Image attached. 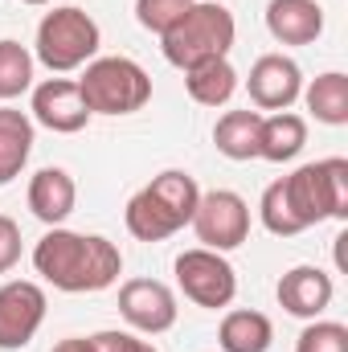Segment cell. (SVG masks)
Segmentation results:
<instances>
[{"label":"cell","instance_id":"cell-2","mask_svg":"<svg viewBox=\"0 0 348 352\" xmlns=\"http://www.w3.org/2000/svg\"><path fill=\"white\" fill-rule=\"evenodd\" d=\"M197 201H201L197 180L188 173H180V168H168V173H160L152 184H144L127 201L123 221H127L131 238H140V242H164V238H173L176 230H184L193 221Z\"/></svg>","mask_w":348,"mask_h":352},{"label":"cell","instance_id":"cell-16","mask_svg":"<svg viewBox=\"0 0 348 352\" xmlns=\"http://www.w3.org/2000/svg\"><path fill=\"white\" fill-rule=\"evenodd\" d=\"M307 144V123L303 115L295 111H274V115H262V131H259V156L270 164H283V160H295Z\"/></svg>","mask_w":348,"mask_h":352},{"label":"cell","instance_id":"cell-27","mask_svg":"<svg viewBox=\"0 0 348 352\" xmlns=\"http://www.w3.org/2000/svg\"><path fill=\"white\" fill-rule=\"evenodd\" d=\"M54 352H94V340H87V336H70V340L54 344Z\"/></svg>","mask_w":348,"mask_h":352},{"label":"cell","instance_id":"cell-8","mask_svg":"<svg viewBox=\"0 0 348 352\" xmlns=\"http://www.w3.org/2000/svg\"><path fill=\"white\" fill-rule=\"evenodd\" d=\"M176 283H180L184 299H193L197 307H209V311L230 307L234 295H238V274H234V266L226 263V254L205 250V246L184 250V254L176 258Z\"/></svg>","mask_w":348,"mask_h":352},{"label":"cell","instance_id":"cell-23","mask_svg":"<svg viewBox=\"0 0 348 352\" xmlns=\"http://www.w3.org/2000/svg\"><path fill=\"white\" fill-rule=\"evenodd\" d=\"M295 352H348V328L332 320H316L299 332Z\"/></svg>","mask_w":348,"mask_h":352},{"label":"cell","instance_id":"cell-13","mask_svg":"<svg viewBox=\"0 0 348 352\" xmlns=\"http://www.w3.org/2000/svg\"><path fill=\"white\" fill-rule=\"evenodd\" d=\"M336 287H332V274H324L320 266H295L279 278V303L283 311L299 316V320H316L328 311Z\"/></svg>","mask_w":348,"mask_h":352},{"label":"cell","instance_id":"cell-26","mask_svg":"<svg viewBox=\"0 0 348 352\" xmlns=\"http://www.w3.org/2000/svg\"><path fill=\"white\" fill-rule=\"evenodd\" d=\"M90 340H94V352H160V349H152L148 340H135L131 332H98Z\"/></svg>","mask_w":348,"mask_h":352},{"label":"cell","instance_id":"cell-5","mask_svg":"<svg viewBox=\"0 0 348 352\" xmlns=\"http://www.w3.org/2000/svg\"><path fill=\"white\" fill-rule=\"evenodd\" d=\"M90 115H135L152 98V78L131 58H94L78 78Z\"/></svg>","mask_w":348,"mask_h":352},{"label":"cell","instance_id":"cell-6","mask_svg":"<svg viewBox=\"0 0 348 352\" xmlns=\"http://www.w3.org/2000/svg\"><path fill=\"white\" fill-rule=\"evenodd\" d=\"M98 54V25L83 8L66 4L41 16L37 25V62L54 74H70L78 66H87Z\"/></svg>","mask_w":348,"mask_h":352},{"label":"cell","instance_id":"cell-3","mask_svg":"<svg viewBox=\"0 0 348 352\" xmlns=\"http://www.w3.org/2000/svg\"><path fill=\"white\" fill-rule=\"evenodd\" d=\"M279 184H283V201H287L291 221L299 226V234L320 226V221H328V217L348 221V160L345 156L303 164L291 176H279Z\"/></svg>","mask_w":348,"mask_h":352},{"label":"cell","instance_id":"cell-9","mask_svg":"<svg viewBox=\"0 0 348 352\" xmlns=\"http://www.w3.org/2000/svg\"><path fill=\"white\" fill-rule=\"evenodd\" d=\"M176 295L160 278H127L119 287V316L148 336H160L176 324Z\"/></svg>","mask_w":348,"mask_h":352},{"label":"cell","instance_id":"cell-20","mask_svg":"<svg viewBox=\"0 0 348 352\" xmlns=\"http://www.w3.org/2000/svg\"><path fill=\"white\" fill-rule=\"evenodd\" d=\"M217 340H221L226 352H266L270 340H274V324L262 311L238 307V311H226V320L217 328Z\"/></svg>","mask_w":348,"mask_h":352},{"label":"cell","instance_id":"cell-1","mask_svg":"<svg viewBox=\"0 0 348 352\" xmlns=\"http://www.w3.org/2000/svg\"><path fill=\"white\" fill-rule=\"evenodd\" d=\"M33 266L58 291L83 295V291H107L123 274V254L115 242L98 234H74V230L54 226L33 246Z\"/></svg>","mask_w":348,"mask_h":352},{"label":"cell","instance_id":"cell-18","mask_svg":"<svg viewBox=\"0 0 348 352\" xmlns=\"http://www.w3.org/2000/svg\"><path fill=\"white\" fill-rule=\"evenodd\" d=\"M259 131H262V111H226L213 127V144L230 160H254L259 156Z\"/></svg>","mask_w":348,"mask_h":352},{"label":"cell","instance_id":"cell-22","mask_svg":"<svg viewBox=\"0 0 348 352\" xmlns=\"http://www.w3.org/2000/svg\"><path fill=\"white\" fill-rule=\"evenodd\" d=\"M33 87V54L21 41H0V98H17Z\"/></svg>","mask_w":348,"mask_h":352},{"label":"cell","instance_id":"cell-19","mask_svg":"<svg viewBox=\"0 0 348 352\" xmlns=\"http://www.w3.org/2000/svg\"><path fill=\"white\" fill-rule=\"evenodd\" d=\"M184 87L193 94V102L201 107H221L234 98L238 90V70L230 66V58H209V62H197L184 70Z\"/></svg>","mask_w":348,"mask_h":352},{"label":"cell","instance_id":"cell-7","mask_svg":"<svg viewBox=\"0 0 348 352\" xmlns=\"http://www.w3.org/2000/svg\"><path fill=\"white\" fill-rule=\"evenodd\" d=\"M188 226L197 230V242L205 250L226 254V250H238L250 238V205L230 188H213V192H201Z\"/></svg>","mask_w":348,"mask_h":352},{"label":"cell","instance_id":"cell-11","mask_svg":"<svg viewBox=\"0 0 348 352\" xmlns=\"http://www.w3.org/2000/svg\"><path fill=\"white\" fill-rule=\"evenodd\" d=\"M246 90H250V102L259 111H287L299 94H303V74L291 58L283 54H262L259 62L250 66V78H246Z\"/></svg>","mask_w":348,"mask_h":352},{"label":"cell","instance_id":"cell-10","mask_svg":"<svg viewBox=\"0 0 348 352\" xmlns=\"http://www.w3.org/2000/svg\"><path fill=\"white\" fill-rule=\"evenodd\" d=\"M45 320V291L29 278L0 287V349H25Z\"/></svg>","mask_w":348,"mask_h":352},{"label":"cell","instance_id":"cell-21","mask_svg":"<svg viewBox=\"0 0 348 352\" xmlns=\"http://www.w3.org/2000/svg\"><path fill=\"white\" fill-rule=\"evenodd\" d=\"M303 98H307V111L320 123H328V127H345L348 123V74H340V70L320 74L303 90Z\"/></svg>","mask_w":348,"mask_h":352},{"label":"cell","instance_id":"cell-28","mask_svg":"<svg viewBox=\"0 0 348 352\" xmlns=\"http://www.w3.org/2000/svg\"><path fill=\"white\" fill-rule=\"evenodd\" d=\"M25 4H50V0H25Z\"/></svg>","mask_w":348,"mask_h":352},{"label":"cell","instance_id":"cell-17","mask_svg":"<svg viewBox=\"0 0 348 352\" xmlns=\"http://www.w3.org/2000/svg\"><path fill=\"white\" fill-rule=\"evenodd\" d=\"M33 152V119L25 111L0 107V184L17 180Z\"/></svg>","mask_w":348,"mask_h":352},{"label":"cell","instance_id":"cell-25","mask_svg":"<svg viewBox=\"0 0 348 352\" xmlns=\"http://www.w3.org/2000/svg\"><path fill=\"white\" fill-rule=\"evenodd\" d=\"M21 263V226L0 213V274H8Z\"/></svg>","mask_w":348,"mask_h":352},{"label":"cell","instance_id":"cell-15","mask_svg":"<svg viewBox=\"0 0 348 352\" xmlns=\"http://www.w3.org/2000/svg\"><path fill=\"white\" fill-rule=\"evenodd\" d=\"M78 205V184L66 168H41L29 180V209L45 226H62Z\"/></svg>","mask_w":348,"mask_h":352},{"label":"cell","instance_id":"cell-4","mask_svg":"<svg viewBox=\"0 0 348 352\" xmlns=\"http://www.w3.org/2000/svg\"><path fill=\"white\" fill-rule=\"evenodd\" d=\"M234 37H238V25H234V12L221 8L217 0H193L180 21L160 37L164 45V58L188 70L197 62H209V58H226L234 50Z\"/></svg>","mask_w":348,"mask_h":352},{"label":"cell","instance_id":"cell-14","mask_svg":"<svg viewBox=\"0 0 348 352\" xmlns=\"http://www.w3.org/2000/svg\"><path fill=\"white\" fill-rule=\"evenodd\" d=\"M266 29L283 45H312L324 33V8L316 0H270Z\"/></svg>","mask_w":348,"mask_h":352},{"label":"cell","instance_id":"cell-24","mask_svg":"<svg viewBox=\"0 0 348 352\" xmlns=\"http://www.w3.org/2000/svg\"><path fill=\"white\" fill-rule=\"evenodd\" d=\"M193 0H135V21L148 29V33H168L176 21H180V12L188 8Z\"/></svg>","mask_w":348,"mask_h":352},{"label":"cell","instance_id":"cell-12","mask_svg":"<svg viewBox=\"0 0 348 352\" xmlns=\"http://www.w3.org/2000/svg\"><path fill=\"white\" fill-rule=\"evenodd\" d=\"M33 119L58 135H74L90 123V111L83 102V90L70 78H45L33 90Z\"/></svg>","mask_w":348,"mask_h":352}]
</instances>
